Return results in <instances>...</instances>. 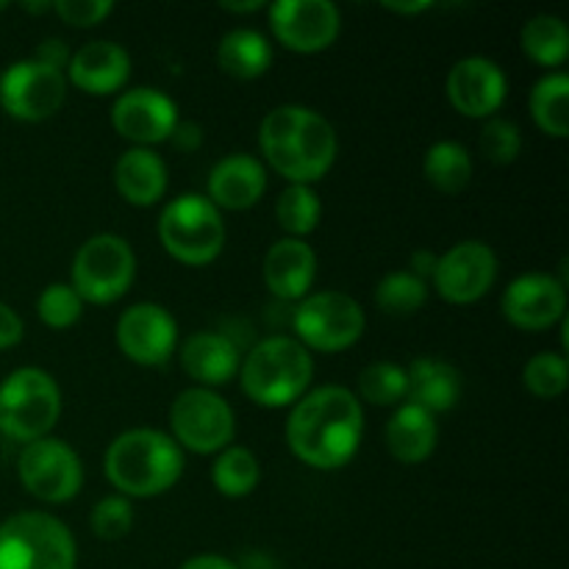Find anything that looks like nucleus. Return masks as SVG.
<instances>
[{"instance_id":"24","label":"nucleus","mask_w":569,"mask_h":569,"mask_svg":"<svg viewBox=\"0 0 569 569\" xmlns=\"http://www.w3.org/2000/svg\"><path fill=\"white\" fill-rule=\"evenodd\" d=\"M170 172L153 148H128L114 164V187L126 203L137 209L156 206L167 194Z\"/></svg>"},{"instance_id":"16","label":"nucleus","mask_w":569,"mask_h":569,"mask_svg":"<svg viewBox=\"0 0 569 569\" xmlns=\"http://www.w3.org/2000/svg\"><path fill=\"white\" fill-rule=\"evenodd\" d=\"M178 106L156 87H133L117 94L111 106V126L133 148H153L167 142L178 126Z\"/></svg>"},{"instance_id":"22","label":"nucleus","mask_w":569,"mask_h":569,"mask_svg":"<svg viewBox=\"0 0 569 569\" xmlns=\"http://www.w3.org/2000/svg\"><path fill=\"white\" fill-rule=\"evenodd\" d=\"M242 365L237 342L226 333L198 331L181 345V367L198 387H226Z\"/></svg>"},{"instance_id":"9","label":"nucleus","mask_w":569,"mask_h":569,"mask_svg":"<svg viewBox=\"0 0 569 569\" xmlns=\"http://www.w3.org/2000/svg\"><path fill=\"white\" fill-rule=\"evenodd\" d=\"M295 339L306 350L342 353L353 348L367 328V315L359 300L339 289L309 292L298 303L292 317Z\"/></svg>"},{"instance_id":"4","label":"nucleus","mask_w":569,"mask_h":569,"mask_svg":"<svg viewBox=\"0 0 569 569\" xmlns=\"http://www.w3.org/2000/svg\"><path fill=\"white\" fill-rule=\"evenodd\" d=\"M242 392L264 409L295 406L315 378V359L295 337H267L250 348L239 365Z\"/></svg>"},{"instance_id":"27","label":"nucleus","mask_w":569,"mask_h":569,"mask_svg":"<svg viewBox=\"0 0 569 569\" xmlns=\"http://www.w3.org/2000/svg\"><path fill=\"white\" fill-rule=\"evenodd\" d=\"M472 172H476V164H472L470 150L453 139L433 142L422 159V176L442 194L465 192L472 181Z\"/></svg>"},{"instance_id":"17","label":"nucleus","mask_w":569,"mask_h":569,"mask_svg":"<svg viewBox=\"0 0 569 569\" xmlns=\"http://www.w3.org/2000/svg\"><path fill=\"white\" fill-rule=\"evenodd\" d=\"M445 92H448L450 106L461 117L489 120L503 109L506 94H509V78L498 61L487 59V56H467L450 67Z\"/></svg>"},{"instance_id":"41","label":"nucleus","mask_w":569,"mask_h":569,"mask_svg":"<svg viewBox=\"0 0 569 569\" xmlns=\"http://www.w3.org/2000/svg\"><path fill=\"white\" fill-rule=\"evenodd\" d=\"M170 142L176 144L178 150H194L203 142V133H200L198 126H189V122H178L176 131H172Z\"/></svg>"},{"instance_id":"34","label":"nucleus","mask_w":569,"mask_h":569,"mask_svg":"<svg viewBox=\"0 0 569 569\" xmlns=\"http://www.w3.org/2000/svg\"><path fill=\"white\" fill-rule=\"evenodd\" d=\"M522 383L533 398L553 400L567 392L569 383V365L565 353H553V350H542L533 353L522 367Z\"/></svg>"},{"instance_id":"35","label":"nucleus","mask_w":569,"mask_h":569,"mask_svg":"<svg viewBox=\"0 0 569 569\" xmlns=\"http://www.w3.org/2000/svg\"><path fill=\"white\" fill-rule=\"evenodd\" d=\"M37 315L53 331H64L72 328L83 315V300L78 298L76 289L70 283L53 281L39 292L37 298Z\"/></svg>"},{"instance_id":"47","label":"nucleus","mask_w":569,"mask_h":569,"mask_svg":"<svg viewBox=\"0 0 569 569\" xmlns=\"http://www.w3.org/2000/svg\"><path fill=\"white\" fill-rule=\"evenodd\" d=\"M3 9H9V3H6V0H0V11Z\"/></svg>"},{"instance_id":"38","label":"nucleus","mask_w":569,"mask_h":569,"mask_svg":"<svg viewBox=\"0 0 569 569\" xmlns=\"http://www.w3.org/2000/svg\"><path fill=\"white\" fill-rule=\"evenodd\" d=\"M53 11L72 28L100 26L114 11L111 0H56Z\"/></svg>"},{"instance_id":"7","label":"nucleus","mask_w":569,"mask_h":569,"mask_svg":"<svg viewBox=\"0 0 569 569\" xmlns=\"http://www.w3.org/2000/svg\"><path fill=\"white\" fill-rule=\"evenodd\" d=\"M61 417V389L42 367H20L0 383V433L14 442L44 439Z\"/></svg>"},{"instance_id":"39","label":"nucleus","mask_w":569,"mask_h":569,"mask_svg":"<svg viewBox=\"0 0 569 569\" xmlns=\"http://www.w3.org/2000/svg\"><path fill=\"white\" fill-rule=\"evenodd\" d=\"M70 56H72V50L67 48L64 39L48 37L42 44H39L37 50H33L31 59H37V61H42V64L53 67V70L64 72L67 64H70Z\"/></svg>"},{"instance_id":"32","label":"nucleus","mask_w":569,"mask_h":569,"mask_svg":"<svg viewBox=\"0 0 569 569\" xmlns=\"http://www.w3.org/2000/svg\"><path fill=\"white\" fill-rule=\"evenodd\" d=\"M428 292H431V287L422 278L411 276L409 270H398L378 281L372 300H376V309L383 311V315L411 317L428 303Z\"/></svg>"},{"instance_id":"6","label":"nucleus","mask_w":569,"mask_h":569,"mask_svg":"<svg viewBox=\"0 0 569 569\" xmlns=\"http://www.w3.org/2000/svg\"><path fill=\"white\" fill-rule=\"evenodd\" d=\"M159 242L176 261L206 267L226 248L222 211L206 194L187 192L172 198L159 214Z\"/></svg>"},{"instance_id":"11","label":"nucleus","mask_w":569,"mask_h":569,"mask_svg":"<svg viewBox=\"0 0 569 569\" xmlns=\"http://www.w3.org/2000/svg\"><path fill=\"white\" fill-rule=\"evenodd\" d=\"M17 476L26 492L42 503H67L83 487V461L64 439L44 437L22 448Z\"/></svg>"},{"instance_id":"20","label":"nucleus","mask_w":569,"mask_h":569,"mask_svg":"<svg viewBox=\"0 0 569 569\" xmlns=\"http://www.w3.org/2000/svg\"><path fill=\"white\" fill-rule=\"evenodd\" d=\"M264 164L250 153H228L211 167L209 192H206V198H209L220 211H248L264 198Z\"/></svg>"},{"instance_id":"45","label":"nucleus","mask_w":569,"mask_h":569,"mask_svg":"<svg viewBox=\"0 0 569 569\" xmlns=\"http://www.w3.org/2000/svg\"><path fill=\"white\" fill-rule=\"evenodd\" d=\"M220 6L226 11H231V14H253V11L264 9V3H261V0H248V3H231V0H226V3H220Z\"/></svg>"},{"instance_id":"28","label":"nucleus","mask_w":569,"mask_h":569,"mask_svg":"<svg viewBox=\"0 0 569 569\" xmlns=\"http://www.w3.org/2000/svg\"><path fill=\"white\" fill-rule=\"evenodd\" d=\"M528 103L539 131L553 139L569 137V78L565 72H548L539 78Z\"/></svg>"},{"instance_id":"10","label":"nucleus","mask_w":569,"mask_h":569,"mask_svg":"<svg viewBox=\"0 0 569 569\" xmlns=\"http://www.w3.org/2000/svg\"><path fill=\"white\" fill-rule=\"evenodd\" d=\"M170 437L181 450L217 456L233 445L237 415L217 389L189 387L170 406Z\"/></svg>"},{"instance_id":"3","label":"nucleus","mask_w":569,"mask_h":569,"mask_svg":"<svg viewBox=\"0 0 569 569\" xmlns=\"http://www.w3.org/2000/svg\"><path fill=\"white\" fill-rule=\"evenodd\" d=\"M103 472L122 498H159L183 476V450L156 428H131L106 448Z\"/></svg>"},{"instance_id":"23","label":"nucleus","mask_w":569,"mask_h":569,"mask_svg":"<svg viewBox=\"0 0 569 569\" xmlns=\"http://www.w3.org/2000/svg\"><path fill=\"white\" fill-rule=\"evenodd\" d=\"M461 398V372L437 356H420L406 367V403L428 415L450 411Z\"/></svg>"},{"instance_id":"2","label":"nucleus","mask_w":569,"mask_h":569,"mask_svg":"<svg viewBox=\"0 0 569 569\" xmlns=\"http://www.w3.org/2000/svg\"><path fill=\"white\" fill-rule=\"evenodd\" d=\"M261 156L289 183H317L328 176L339 153V139L320 111L283 103L267 111L259 128Z\"/></svg>"},{"instance_id":"14","label":"nucleus","mask_w":569,"mask_h":569,"mask_svg":"<svg viewBox=\"0 0 569 569\" xmlns=\"http://www.w3.org/2000/svg\"><path fill=\"white\" fill-rule=\"evenodd\" d=\"M267 11L272 37L292 53H322L342 31V14L331 0H276Z\"/></svg>"},{"instance_id":"43","label":"nucleus","mask_w":569,"mask_h":569,"mask_svg":"<svg viewBox=\"0 0 569 569\" xmlns=\"http://www.w3.org/2000/svg\"><path fill=\"white\" fill-rule=\"evenodd\" d=\"M433 267H437V253H431V250H417L415 256H411V276L422 278V281H431L433 276Z\"/></svg>"},{"instance_id":"37","label":"nucleus","mask_w":569,"mask_h":569,"mask_svg":"<svg viewBox=\"0 0 569 569\" xmlns=\"http://www.w3.org/2000/svg\"><path fill=\"white\" fill-rule=\"evenodd\" d=\"M89 526L92 533L103 542H120L131 533L133 528V506L131 500L122 498V495H111V498L98 500L92 506V515H89Z\"/></svg>"},{"instance_id":"40","label":"nucleus","mask_w":569,"mask_h":569,"mask_svg":"<svg viewBox=\"0 0 569 569\" xmlns=\"http://www.w3.org/2000/svg\"><path fill=\"white\" fill-rule=\"evenodd\" d=\"M22 333H26L22 317L17 315L11 306L0 303V350H9V348H14V345H20Z\"/></svg>"},{"instance_id":"15","label":"nucleus","mask_w":569,"mask_h":569,"mask_svg":"<svg viewBox=\"0 0 569 569\" xmlns=\"http://www.w3.org/2000/svg\"><path fill=\"white\" fill-rule=\"evenodd\" d=\"M114 339L120 353L139 367H161L178 345V322L161 303H133L117 317Z\"/></svg>"},{"instance_id":"42","label":"nucleus","mask_w":569,"mask_h":569,"mask_svg":"<svg viewBox=\"0 0 569 569\" xmlns=\"http://www.w3.org/2000/svg\"><path fill=\"white\" fill-rule=\"evenodd\" d=\"M178 569H242V567H237L231 559H226V556L200 553V556H192L189 561H183Z\"/></svg>"},{"instance_id":"31","label":"nucleus","mask_w":569,"mask_h":569,"mask_svg":"<svg viewBox=\"0 0 569 569\" xmlns=\"http://www.w3.org/2000/svg\"><path fill=\"white\" fill-rule=\"evenodd\" d=\"M320 217L322 203L320 194L315 192V187H306V183H287V189L278 194L276 220L278 226L287 231V237L306 239L311 231H317Z\"/></svg>"},{"instance_id":"29","label":"nucleus","mask_w":569,"mask_h":569,"mask_svg":"<svg viewBox=\"0 0 569 569\" xmlns=\"http://www.w3.org/2000/svg\"><path fill=\"white\" fill-rule=\"evenodd\" d=\"M261 481V465L256 459V453L242 445H228L226 450H220L211 465V483L220 495L226 498L239 500L253 495V489Z\"/></svg>"},{"instance_id":"25","label":"nucleus","mask_w":569,"mask_h":569,"mask_svg":"<svg viewBox=\"0 0 569 569\" xmlns=\"http://www.w3.org/2000/svg\"><path fill=\"white\" fill-rule=\"evenodd\" d=\"M383 439H387V450L392 453L395 461H400V465H422L437 450L439 426L433 415H428L420 406L400 403L395 415L389 417Z\"/></svg>"},{"instance_id":"19","label":"nucleus","mask_w":569,"mask_h":569,"mask_svg":"<svg viewBox=\"0 0 569 569\" xmlns=\"http://www.w3.org/2000/svg\"><path fill=\"white\" fill-rule=\"evenodd\" d=\"M64 76L67 83H72L81 92L106 98V94H117L128 83L131 56L122 44L111 42V39H92V42L72 50Z\"/></svg>"},{"instance_id":"33","label":"nucleus","mask_w":569,"mask_h":569,"mask_svg":"<svg viewBox=\"0 0 569 569\" xmlns=\"http://www.w3.org/2000/svg\"><path fill=\"white\" fill-rule=\"evenodd\" d=\"M359 403L400 406L406 403V367L392 361H372L359 372Z\"/></svg>"},{"instance_id":"21","label":"nucleus","mask_w":569,"mask_h":569,"mask_svg":"<svg viewBox=\"0 0 569 569\" xmlns=\"http://www.w3.org/2000/svg\"><path fill=\"white\" fill-rule=\"evenodd\" d=\"M317 278V253L306 239L283 237L264 256V283L276 298L300 300L311 292Z\"/></svg>"},{"instance_id":"18","label":"nucleus","mask_w":569,"mask_h":569,"mask_svg":"<svg viewBox=\"0 0 569 569\" xmlns=\"http://www.w3.org/2000/svg\"><path fill=\"white\" fill-rule=\"evenodd\" d=\"M500 311L520 331H548L567 317V281L550 272H526L506 287Z\"/></svg>"},{"instance_id":"26","label":"nucleus","mask_w":569,"mask_h":569,"mask_svg":"<svg viewBox=\"0 0 569 569\" xmlns=\"http://www.w3.org/2000/svg\"><path fill=\"white\" fill-rule=\"evenodd\" d=\"M272 44L256 28H233L217 44V64L237 81H256L272 67Z\"/></svg>"},{"instance_id":"8","label":"nucleus","mask_w":569,"mask_h":569,"mask_svg":"<svg viewBox=\"0 0 569 569\" xmlns=\"http://www.w3.org/2000/svg\"><path fill=\"white\" fill-rule=\"evenodd\" d=\"M137 278V256L128 239L94 233L72 256L70 287L83 303L109 306L126 298Z\"/></svg>"},{"instance_id":"1","label":"nucleus","mask_w":569,"mask_h":569,"mask_svg":"<svg viewBox=\"0 0 569 569\" xmlns=\"http://www.w3.org/2000/svg\"><path fill=\"white\" fill-rule=\"evenodd\" d=\"M365 437V406L356 392L320 387L306 392L287 417V445L311 470H339L359 453Z\"/></svg>"},{"instance_id":"44","label":"nucleus","mask_w":569,"mask_h":569,"mask_svg":"<svg viewBox=\"0 0 569 569\" xmlns=\"http://www.w3.org/2000/svg\"><path fill=\"white\" fill-rule=\"evenodd\" d=\"M383 9L392 11V14H420V11L431 9L428 0H417V3H383Z\"/></svg>"},{"instance_id":"36","label":"nucleus","mask_w":569,"mask_h":569,"mask_svg":"<svg viewBox=\"0 0 569 569\" xmlns=\"http://www.w3.org/2000/svg\"><path fill=\"white\" fill-rule=\"evenodd\" d=\"M478 148H481L483 159L492 161V164H515L522 150L520 126L506 120V117H489L481 128V137H478Z\"/></svg>"},{"instance_id":"5","label":"nucleus","mask_w":569,"mask_h":569,"mask_svg":"<svg viewBox=\"0 0 569 569\" xmlns=\"http://www.w3.org/2000/svg\"><path fill=\"white\" fill-rule=\"evenodd\" d=\"M76 537L48 511H20L0 522V569H76Z\"/></svg>"},{"instance_id":"46","label":"nucleus","mask_w":569,"mask_h":569,"mask_svg":"<svg viewBox=\"0 0 569 569\" xmlns=\"http://www.w3.org/2000/svg\"><path fill=\"white\" fill-rule=\"evenodd\" d=\"M253 569H278V567H272V565H261V567H253Z\"/></svg>"},{"instance_id":"13","label":"nucleus","mask_w":569,"mask_h":569,"mask_svg":"<svg viewBox=\"0 0 569 569\" xmlns=\"http://www.w3.org/2000/svg\"><path fill=\"white\" fill-rule=\"evenodd\" d=\"M498 278V256L481 239H465L437 256L431 283L442 300L470 306L481 300Z\"/></svg>"},{"instance_id":"30","label":"nucleus","mask_w":569,"mask_h":569,"mask_svg":"<svg viewBox=\"0 0 569 569\" xmlns=\"http://www.w3.org/2000/svg\"><path fill=\"white\" fill-rule=\"evenodd\" d=\"M520 48L542 67H561L569 56L567 22L556 14H537L522 26Z\"/></svg>"},{"instance_id":"12","label":"nucleus","mask_w":569,"mask_h":569,"mask_svg":"<svg viewBox=\"0 0 569 569\" xmlns=\"http://www.w3.org/2000/svg\"><path fill=\"white\" fill-rule=\"evenodd\" d=\"M67 76L37 59L14 61L0 76V106L22 122L50 120L64 106Z\"/></svg>"}]
</instances>
